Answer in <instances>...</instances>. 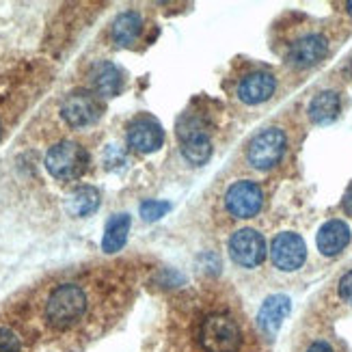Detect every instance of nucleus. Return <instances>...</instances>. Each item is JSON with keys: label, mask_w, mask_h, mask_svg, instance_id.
I'll use <instances>...</instances> for the list:
<instances>
[{"label": "nucleus", "mask_w": 352, "mask_h": 352, "mask_svg": "<svg viewBox=\"0 0 352 352\" xmlns=\"http://www.w3.org/2000/svg\"><path fill=\"white\" fill-rule=\"evenodd\" d=\"M89 164L87 149L74 141H60L52 145L45 154V169L58 182L78 179Z\"/></svg>", "instance_id": "2"}, {"label": "nucleus", "mask_w": 352, "mask_h": 352, "mask_svg": "<svg viewBox=\"0 0 352 352\" xmlns=\"http://www.w3.org/2000/svg\"><path fill=\"white\" fill-rule=\"evenodd\" d=\"M130 225H132V221H130L128 214H117V217H113L109 221V225H106V232H104V238H102V249L106 253L119 251L128 240Z\"/></svg>", "instance_id": "18"}, {"label": "nucleus", "mask_w": 352, "mask_h": 352, "mask_svg": "<svg viewBox=\"0 0 352 352\" xmlns=\"http://www.w3.org/2000/svg\"><path fill=\"white\" fill-rule=\"evenodd\" d=\"M229 255L242 268H257L266 259V240L255 229H238L229 238Z\"/></svg>", "instance_id": "6"}, {"label": "nucleus", "mask_w": 352, "mask_h": 352, "mask_svg": "<svg viewBox=\"0 0 352 352\" xmlns=\"http://www.w3.org/2000/svg\"><path fill=\"white\" fill-rule=\"evenodd\" d=\"M346 9H348V13L352 15V0H350V3H346Z\"/></svg>", "instance_id": "25"}, {"label": "nucleus", "mask_w": 352, "mask_h": 352, "mask_svg": "<svg viewBox=\"0 0 352 352\" xmlns=\"http://www.w3.org/2000/svg\"><path fill=\"white\" fill-rule=\"evenodd\" d=\"M179 143H182V154L186 156L192 164H204L212 156V141L208 132L201 128V124L195 119H186L184 126H179Z\"/></svg>", "instance_id": "9"}, {"label": "nucleus", "mask_w": 352, "mask_h": 352, "mask_svg": "<svg viewBox=\"0 0 352 352\" xmlns=\"http://www.w3.org/2000/svg\"><path fill=\"white\" fill-rule=\"evenodd\" d=\"M272 264L283 272L298 270L307 259V244L294 232H283L270 244Z\"/></svg>", "instance_id": "7"}, {"label": "nucleus", "mask_w": 352, "mask_h": 352, "mask_svg": "<svg viewBox=\"0 0 352 352\" xmlns=\"http://www.w3.org/2000/svg\"><path fill=\"white\" fill-rule=\"evenodd\" d=\"M274 89H277V78L268 72H253L244 76L238 85V98L244 104H262L272 98Z\"/></svg>", "instance_id": "12"}, {"label": "nucleus", "mask_w": 352, "mask_h": 352, "mask_svg": "<svg viewBox=\"0 0 352 352\" xmlns=\"http://www.w3.org/2000/svg\"><path fill=\"white\" fill-rule=\"evenodd\" d=\"M128 143L132 149L141 151V154H151V151L160 149L164 143L162 126L156 119H149V117L134 119L128 128Z\"/></svg>", "instance_id": "10"}, {"label": "nucleus", "mask_w": 352, "mask_h": 352, "mask_svg": "<svg viewBox=\"0 0 352 352\" xmlns=\"http://www.w3.org/2000/svg\"><path fill=\"white\" fill-rule=\"evenodd\" d=\"M305 352H333V348L329 342H314Z\"/></svg>", "instance_id": "23"}, {"label": "nucleus", "mask_w": 352, "mask_h": 352, "mask_svg": "<svg viewBox=\"0 0 352 352\" xmlns=\"http://www.w3.org/2000/svg\"><path fill=\"white\" fill-rule=\"evenodd\" d=\"M143 30V20L136 11H126L117 15V20L113 22V39L119 45H132L139 39Z\"/></svg>", "instance_id": "17"}, {"label": "nucleus", "mask_w": 352, "mask_h": 352, "mask_svg": "<svg viewBox=\"0 0 352 352\" xmlns=\"http://www.w3.org/2000/svg\"><path fill=\"white\" fill-rule=\"evenodd\" d=\"M316 242H318V251L322 255L327 257L340 255L350 242V227L340 219H333L320 227Z\"/></svg>", "instance_id": "14"}, {"label": "nucleus", "mask_w": 352, "mask_h": 352, "mask_svg": "<svg viewBox=\"0 0 352 352\" xmlns=\"http://www.w3.org/2000/svg\"><path fill=\"white\" fill-rule=\"evenodd\" d=\"M102 115V106L98 98L89 91H72V94L60 104V117H63L72 128H85L98 121Z\"/></svg>", "instance_id": "8"}, {"label": "nucleus", "mask_w": 352, "mask_h": 352, "mask_svg": "<svg viewBox=\"0 0 352 352\" xmlns=\"http://www.w3.org/2000/svg\"><path fill=\"white\" fill-rule=\"evenodd\" d=\"M289 307H292V305H289V298L283 294H274V296L266 298L262 309H259V314H257L259 329H262L268 338H274V335L279 333L283 320L287 318Z\"/></svg>", "instance_id": "13"}, {"label": "nucleus", "mask_w": 352, "mask_h": 352, "mask_svg": "<svg viewBox=\"0 0 352 352\" xmlns=\"http://www.w3.org/2000/svg\"><path fill=\"white\" fill-rule=\"evenodd\" d=\"M340 111H342L340 96L335 91H320L309 104V119L318 126L331 124V121L338 119Z\"/></svg>", "instance_id": "16"}, {"label": "nucleus", "mask_w": 352, "mask_h": 352, "mask_svg": "<svg viewBox=\"0 0 352 352\" xmlns=\"http://www.w3.org/2000/svg\"><path fill=\"white\" fill-rule=\"evenodd\" d=\"M100 206V192L94 186H80L76 188L67 199V210L74 217H89Z\"/></svg>", "instance_id": "19"}, {"label": "nucleus", "mask_w": 352, "mask_h": 352, "mask_svg": "<svg viewBox=\"0 0 352 352\" xmlns=\"http://www.w3.org/2000/svg\"><path fill=\"white\" fill-rule=\"evenodd\" d=\"M340 296L342 300H346L348 305H352V270H348L344 277L340 279Z\"/></svg>", "instance_id": "22"}, {"label": "nucleus", "mask_w": 352, "mask_h": 352, "mask_svg": "<svg viewBox=\"0 0 352 352\" xmlns=\"http://www.w3.org/2000/svg\"><path fill=\"white\" fill-rule=\"evenodd\" d=\"M329 52V41L322 35H305L292 43L287 52V60L296 67H311L318 65Z\"/></svg>", "instance_id": "11"}, {"label": "nucleus", "mask_w": 352, "mask_h": 352, "mask_svg": "<svg viewBox=\"0 0 352 352\" xmlns=\"http://www.w3.org/2000/svg\"><path fill=\"white\" fill-rule=\"evenodd\" d=\"M199 342L206 352H238L242 344V333L229 316H208L199 331Z\"/></svg>", "instance_id": "3"}, {"label": "nucleus", "mask_w": 352, "mask_h": 352, "mask_svg": "<svg viewBox=\"0 0 352 352\" xmlns=\"http://www.w3.org/2000/svg\"><path fill=\"white\" fill-rule=\"evenodd\" d=\"M89 80H91V89L102 98H113L124 87L121 72L113 63H109V60H102V63L94 65V69L89 74Z\"/></svg>", "instance_id": "15"}, {"label": "nucleus", "mask_w": 352, "mask_h": 352, "mask_svg": "<svg viewBox=\"0 0 352 352\" xmlns=\"http://www.w3.org/2000/svg\"><path fill=\"white\" fill-rule=\"evenodd\" d=\"M285 134L279 128H266L259 132L255 139L249 143L247 149V160L251 166L259 171H268L274 164H279V160L285 154Z\"/></svg>", "instance_id": "4"}, {"label": "nucleus", "mask_w": 352, "mask_h": 352, "mask_svg": "<svg viewBox=\"0 0 352 352\" xmlns=\"http://www.w3.org/2000/svg\"><path fill=\"white\" fill-rule=\"evenodd\" d=\"M87 311V294L80 285L63 283L58 285L45 302V320L54 329H69L80 322Z\"/></svg>", "instance_id": "1"}, {"label": "nucleus", "mask_w": 352, "mask_h": 352, "mask_svg": "<svg viewBox=\"0 0 352 352\" xmlns=\"http://www.w3.org/2000/svg\"><path fill=\"white\" fill-rule=\"evenodd\" d=\"M342 206H344V210H346V214H350L352 217V186L346 190V195H344V201H342Z\"/></svg>", "instance_id": "24"}, {"label": "nucleus", "mask_w": 352, "mask_h": 352, "mask_svg": "<svg viewBox=\"0 0 352 352\" xmlns=\"http://www.w3.org/2000/svg\"><path fill=\"white\" fill-rule=\"evenodd\" d=\"M264 206V192L251 179L236 182L225 192V208L236 219H251L262 210Z\"/></svg>", "instance_id": "5"}, {"label": "nucleus", "mask_w": 352, "mask_h": 352, "mask_svg": "<svg viewBox=\"0 0 352 352\" xmlns=\"http://www.w3.org/2000/svg\"><path fill=\"white\" fill-rule=\"evenodd\" d=\"M22 344L20 338L11 329L0 327V352H20Z\"/></svg>", "instance_id": "21"}, {"label": "nucleus", "mask_w": 352, "mask_h": 352, "mask_svg": "<svg viewBox=\"0 0 352 352\" xmlns=\"http://www.w3.org/2000/svg\"><path fill=\"white\" fill-rule=\"evenodd\" d=\"M166 212H169V204H164V201H154V199H149V201L141 204V217L145 221H158Z\"/></svg>", "instance_id": "20"}]
</instances>
